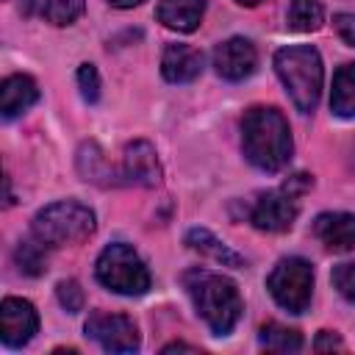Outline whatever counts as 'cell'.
I'll use <instances>...</instances> for the list:
<instances>
[{"label": "cell", "mask_w": 355, "mask_h": 355, "mask_svg": "<svg viewBox=\"0 0 355 355\" xmlns=\"http://www.w3.org/2000/svg\"><path fill=\"white\" fill-rule=\"evenodd\" d=\"M297 219V197H291L286 189L261 194L250 208V222L258 230L266 233H283Z\"/></svg>", "instance_id": "cell-8"}, {"label": "cell", "mask_w": 355, "mask_h": 355, "mask_svg": "<svg viewBox=\"0 0 355 355\" xmlns=\"http://www.w3.org/2000/svg\"><path fill=\"white\" fill-rule=\"evenodd\" d=\"M86 336L94 338L108 352H136L141 344L133 319H128L125 313H108V311H94L86 319Z\"/></svg>", "instance_id": "cell-7"}, {"label": "cell", "mask_w": 355, "mask_h": 355, "mask_svg": "<svg viewBox=\"0 0 355 355\" xmlns=\"http://www.w3.org/2000/svg\"><path fill=\"white\" fill-rule=\"evenodd\" d=\"M33 239L44 247H67L80 244L94 233V214L89 205L75 200H61L47 208H42L33 216Z\"/></svg>", "instance_id": "cell-4"}, {"label": "cell", "mask_w": 355, "mask_h": 355, "mask_svg": "<svg viewBox=\"0 0 355 355\" xmlns=\"http://www.w3.org/2000/svg\"><path fill=\"white\" fill-rule=\"evenodd\" d=\"M266 288L280 308L288 313H302L311 305L313 266L305 258H283L266 277Z\"/></svg>", "instance_id": "cell-6"}, {"label": "cell", "mask_w": 355, "mask_h": 355, "mask_svg": "<svg viewBox=\"0 0 355 355\" xmlns=\"http://www.w3.org/2000/svg\"><path fill=\"white\" fill-rule=\"evenodd\" d=\"M14 258H17V266L22 269V275H31V277H36V275H42L44 269H47V255H44V244L42 241H22L19 247H17V252H14Z\"/></svg>", "instance_id": "cell-21"}, {"label": "cell", "mask_w": 355, "mask_h": 355, "mask_svg": "<svg viewBox=\"0 0 355 355\" xmlns=\"http://www.w3.org/2000/svg\"><path fill=\"white\" fill-rule=\"evenodd\" d=\"M324 22V8L319 0H291L288 6V25L294 31H316Z\"/></svg>", "instance_id": "cell-20"}, {"label": "cell", "mask_w": 355, "mask_h": 355, "mask_svg": "<svg viewBox=\"0 0 355 355\" xmlns=\"http://www.w3.org/2000/svg\"><path fill=\"white\" fill-rule=\"evenodd\" d=\"M36 100H39V89H36V80L28 75H11L0 86V111L6 119L19 116Z\"/></svg>", "instance_id": "cell-14"}, {"label": "cell", "mask_w": 355, "mask_h": 355, "mask_svg": "<svg viewBox=\"0 0 355 355\" xmlns=\"http://www.w3.org/2000/svg\"><path fill=\"white\" fill-rule=\"evenodd\" d=\"M313 233L327 250L347 252L355 247V214H319L313 222Z\"/></svg>", "instance_id": "cell-12"}, {"label": "cell", "mask_w": 355, "mask_h": 355, "mask_svg": "<svg viewBox=\"0 0 355 355\" xmlns=\"http://www.w3.org/2000/svg\"><path fill=\"white\" fill-rule=\"evenodd\" d=\"M311 175H305V172H297V175H291L286 183H283V189L291 194V197H300V194H305L308 189H311Z\"/></svg>", "instance_id": "cell-27"}, {"label": "cell", "mask_w": 355, "mask_h": 355, "mask_svg": "<svg viewBox=\"0 0 355 355\" xmlns=\"http://www.w3.org/2000/svg\"><path fill=\"white\" fill-rule=\"evenodd\" d=\"M333 286L347 302L355 305V261H344L333 269Z\"/></svg>", "instance_id": "cell-23"}, {"label": "cell", "mask_w": 355, "mask_h": 355, "mask_svg": "<svg viewBox=\"0 0 355 355\" xmlns=\"http://www.w3.org/2000/svg\"><path fill=\"white\" fill-rule=\"evenodd\" d=\"M258 341H261V347H266L272 352H300L302 349V336L291 327L277 324V322L263 324L258 333Z\"/></svg>", "instance_id": "cell-19"}, {"label": "cell", "mask_w": 355, "mask_h": 355, "mask_svg": "<svg viewBox=\"0 0 355 355\" xmlns=\"http://www.w3.org/2000/svg\"><path fill=\"white\" fill-rule=\"evenodd\" d=\"M236 3H241V6H258L261 0H236Z\"/></svg>", "instance_id": "cell-31"}, {"label": "cell", "mask_w": 355, "mask_h": 355, "mask_svg": "<svg viewBox=\"0 0 355 355\" xmlns=\"http://www.w3.org/2000/svg\"><path fill=\"white\" fill-rule=\"evenodd\" d=\"M161 352H164V355H169V352H197V347H189V344H183V341H175V344H166Z\"/></svg>", "instance_id": "cell-29"}, {"label": "cell", "mask_w": 355, "mask_h": 355, "mask_svg": "<svg viewBox=\"0 0 355 355\" xmlns=\"http://www.w3.org/2000/svg\"><path fill=\"white\" fill-rule=\"evenodd\" d=\"M205 14V0H161L158 3V22L172 31L191 33Z\"/></svg>", "instance_id": "cell-15"}, {"label": "cell", "mask_w": 355, "mask_h": 355, "mask_svg": "<svg viewBox=\"0 0 355 355\" xmlns=\"http://www.w3.org/2000/svg\"><path fill=\"white\" fill-rule=\"evenodd\" d=\"M111 6H116V8H133V6H139V3H144V0H108Z\"/></svg>", "instance_id": "cell-30"}, {"label": "cell", "mask_w": 355, "mask_h": 355, "mask_svg": "<svg viewBox=\"0 0 355 355\" xmlns=\"http://www.w3.org/2000/svg\"><path fill=\"white\" fill-rule=\"evenodd\" d=\"M78 172L83 180H92V183H103V186L111 183V166L94 141L78 150Z\"/></svg>", "instance_id": "cell-18"}, {"label": "cell", "mask_w": 355, "mask_h": 355, "mask_svg": "<svg viewBox=\"0 0 355 355\" xmlns=\"http://www.w3.org/2000/svg\"><path fill=\"white\" fill-rule=\"evenodd\" d=\"M83 14V0H44L42 17L50 25H69Z\"/></svg>", "instance_id": "cell-22"}, {"label": "cell", "mask_w": 355, "mask_h": 355, "mask_svg": "<svg viewBox=\"0 0 355 355\" xmlns=\"http://www.w3.org/2000/svg\"><path fill=\"white\" fill-rule=\"evenodd\" d=\"M330 108L338 116H355V64H344L333 75Z\"/></svg>", "instance_id": "cell-17"}, {"label": "cell", "mask_w": 355, "mask_h": 355, "mask_svg": "<svg viewBox=\"0 0 355 355\" xmlns=\"http://www.w3.org/2000/svg\"><path fill=\"white\" fill-rule=\"evenodd\" d=\"M39 327V316L36 308L28 300L19 297H6L0 305V330H3V341L6 347H22L33 338Z\"/></svg>", "instance_id": "cell-10"}, {"label": "cell", "mask_w": 355, "mask_h": 355, "mask_svg": "<svg viewBox=\"0 0 355 355\" xmlns=\"http://www.w3.org/2000/svg\"><path fill=\"white\" fill-rule=\"evenodd\" d=\"M183 286L214 336H227L236 327L244 305L239 286L230 277L208 269H189L183 272Z\"/></svg>", "instance_id": "cell-2"}, {"label": "cell", "mask_w": 355, "mask_h": 355, "mask_svg": "<svg viewBox=\"0 0 355 355\" xmlns=\"http://www.w3.org/2000/svg\"><path fill=\"white\" fill-rule=\"evenodd\" d=\"M78 89H80L86 103H97L100 100V75H97L94 64H80V69H78Z\"/></svg>", "instance_id": "cell-24"}, {"label": "cell", "mask_w": 355, "mask_h": 355, "mask_svg": "<svg viewBox=\"0 0 355 355\" xmlns=\"http://www.w3.org/2000/svg\"><path fill=\"white\" fill-rule=\"evenodd\" d=\"M344 344H341V338L336 336V333H330V330H322L319 336H316V344H313V349L316 352H327V349H341Z\"/></svg>", "instance_id": "cell-28"}, {"label": "cell", "mask_w": 355, "mask_h": 355, "mask_svg": "<svg viewBox=\"0 0 355 355\" xmlns=\"http://www.w3.org/2000/svg\"><path fill=\"white\" fill-rule=\"evenodd\" d=\"M275 69H277L291 103L297 105V111H302V114L313 111L319 103V94H322V75H324L316 47L294 44V47L277 50Z\"/></svg>", "instance_id": "cell-3"}, {"label": "cell", "mask_w": 355, "mask_h": 355, "mask_svg": "<svg viewBox=\"0 0 355 355\" xmlns=\"http://www.w3.org/2000/svg\"><path fill=\"white\" fill-rule=\"evenodd\" d=\"M333 25L338 31V36L355 47V14H336L333 17Z\"/></svg>", "instance_id": "cell-26"}, {"label": "cell", "mask_w": 355, "mask_h": 355, "mask_svg": "<svg viewBox=\"0 0 355 355\" xmlns=\"http://www.w3.org/2000/svg\"><path fill=\"white\" fill-rule=\"evenodd\" d=\"M241 147L252 166L277 172L291 158V130L286 116L272 105H255L241 119Z\"/></svg>", "instance_id": "cell-1"}, {"label": "cell", "mask_w": 355, "mask_h": 355, "mask_svg": "<svg viewBox=\"0 0 355 355\" xmlns=\"http://www.w3.org/2000/svg\"><path fill=\"white\" fill-rule=\"evenodd\" d=\"M186 244L194 250V252H200V255H205V258H211V261H216V263H222V266H236V269H241L247 261H244V255H239L236 250H230L225 241H219L211 230H205V227H191L189 233H186Z\"/></svg>", "instance_id": "cell-16"}, {"label": "cell", "mask_w": 355, "mask_h": 355, "mask_svg": "<svg viewBox=\"0 0 355 355\" xmlns=\"http://www.w3.org/2000/svg\"><path fill=\"white\" fill-rule=\"evenodd\" d=\"M55 294H58V302L69 313H78L83 308V288L78 286V280H61L58 288H55Z\"/></svg>", "instance_id": "cell-25"}, {"label": "cell", "mask_w": 355, "mask_h": 355, "mask_svg": "<svg viewBox=\"0 0 355 355\" xmlns=\"http://www.w3.org/2000/svg\"><path fill=\"white\" fill-rule=\"evenodd\" d=\"M202 69V53L191 44H169L161 55V72L169 83H189Z\"/></svg>", "instance_id": "cell-13"}, {"label": "cell", "mask_w": 355, "mask_h": 355, "mask_svg": "<svg viewBox=\"0 0 355 355\" xmlns=\"http://www.w3.org/2000/svg\"><path fill=\"white\" fill-rule=\"evenodd\" d=\"M94 275L105 288H111L116 294H125V297H139L150 288V272H147L144 261L125 241L108 244L100 252Z\"/></svg>", "instance_id": "cell-5"}, {"label": "cell", "mask_w": 355, "mask_h": 355, "mask_svg": "<svg viewBox=\"0 0 355 355\" xmlns=\"http://www.w3.org/2000/svg\"><path fill=\"white\" fill-rule=\"evenodd\" d=\"M122 175H125L128 183H136V186H144V189L158 186L161 183V164H158L155 147L144 139L130 141L122 150Z\"/></svg>", "instance_id": "cell-11"}, {"label": "cell", "mask_w": 355, "mask_h": 355, "mask_svg": "<svg viewBox=\"0 0 355 355\" xmlns=\"http://www.w3.org/2000/svg\"><path fill=\"white\" fill-rule=\"evenodd\" d=\"M255 67H258V53L250 39L233 36L214 47V69L225 80H244L255 72Z\"/></svg>", "instance_id": "cell-9"}]
</instances>
